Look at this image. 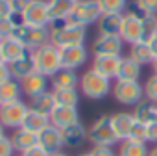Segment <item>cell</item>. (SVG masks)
Here are the masks:
<instances>
[{"label":"cell","mask_w":157,"mask_h":156,"mask_svg":"<svg viewBox=\"0 0 157 156\" xmlns=\"http://www.w3.org/2000/svg\"><path fill=\"white\" fill-rule=\"evenodd\" d=\"M48 28H50V43L56 45L57 48L85 45V39H87L85 26H80L70 21H54L50 23Z\"/></svg>","instance_id":"obj_1"},{"label":"cell","mask_w":157,"mask_h":156,"mask_svg":"<svg viewBox=\"0 0 157 156\" xmlns=\"http://www.w3.org/2000/svg\"><path fill=\"white\" fill-rule=\"evenodd\" d=\"M80 89L91 101H102L113 91V84L109 78L98 74L96 71L89 69L80 76Z\"/></svg>","instance_id":"obj_2"},{"label":"cell","mask_w":157,"mask_h":156,"mask_svg":"<svg viewBox=\"0 0 157 156\" xmlns=\"http://www.w3.org/2000/svg\"><path fill=\"white\" fill-rule=\"evenodd\" d=\"M33 60H35L37 72H41L48 78H52L56 72L61 71V52L52 43H46L41 48H37L33 52Z\"/></svg>","instance_id":"obj_3"},{"label":"cell","mask_w":157,"mask_h":156,"mask_svg":"<svg viewBox=\"0 0 157 156\" xmlns=\"http://www.w3.org/2000/svg\"><path fill=\"white\" fill-rule=\"evenodd\" d=\"M15 39H19L28 50L35 52L43 45L50 43V28H39V26H30V24H21L13 30Z\"/></svg>","instance_id":"obj_4"},{"label":"cell","mask_w":157,"mask_h":156,"mask_svg":"<svg viewBox=\"0 0 157 156\" xmlns=\"http://www.w3.org/2000/svg\"><path fill=\"white\" fill-rule=\"evenodd\" d=\"M89 141L93 145H102V147H115L118 141L113 125H111V115H100L89 128Z\"/></svg>","instance_id":"obj_5"},{"label":"cell","mask_w":157,"mask_h":156,"mask_svg":"<svg viewBox=\"0 0 157 156\" xmlns=\"http://www.w3.org/2000/svg\"><path fill=\"white\" fill-rule=\"evenodd\" d=\"M113 99L124 106H137L144 99V88L140 82H120L115 80L113 84Z\"/></svg>","instance_id":"obj_6"},{"label":"cell","mask_w":157,"mask_h":156,"mask_svg":"<svg viewBox=\"0 0 157 156\" xmlns=\"http://www.w3.org/2000/svg\"><path fill=\"white\" fill-rule=\"evenodd\" d=\"M28 112H30V104L24 102L22 99L15 101V102H10V104H2L0 106V123L6 126V130L8 128L17 130V128L22 126Z\"/></svg>","instance_id":"obj_7"},{"label":"cell","mask_w":157,"mask_h":156,"mask_svg":"<svg viewBox=\"0 0 157 156\" xmlns=\"http://www.w3.org/2000/svg\"><path fill=\"white\" fill-rule=\"evenodd\" d=\"M100 17H102V10L96 0H78L68 21L87 28L91 24H96Z\"/></svg>","instance_id":"obj_8"},{"label":"cell","mask_w":157,"mask_h":156,"mask_svg":"<svg viewBox=\"0 0 157 156\" xmlns=\"http://www.w3.org/2000/svg\"><path fill=\"white\" fill-rule=\"evenodd\" d=\"M22 19H24V24L48 28L52 23L50 11H48V0H32L26 11L22 13Z\"/></svg>","instance_id":"obj_9"},{"label":"cell","mask_w":157,"mask_h":156,"mask_svg":"<svg viewBox=\"0 0 157 156\" xmlns=\"http://www.w3.org/2000/svg\"><path fill=\"white\" fill-rule=\"evenodd\" d=\"M122 48H124V41L118 35L98 34V37L91 45L93 56H122Z\"/></svg>","instance_id":"obj_10"},{"label":"cell","mask_w":157,"mask_h":156,"mask_svg":"<svg viewBox=\"0 0 157 156\" xmlns=\"http://www.w3.org/2000/svg\"><path fill=\"white\" fill-rule=\"evenodd\" d=\"M59 52H61V69L76 71V69L83 67L89 60V50H87L85 45L59 48Z\"/></svg>","instance_id":"obj_11"},{"label":"cell","mask_w":157,"mask_h":156,"mask_svg":"<svg viewBox=\"0 0 157 156\" xmlns=\"http://www.w3.org/2000/svg\"><path fill=\"white\" fill-rule=\"evenodd\" d=\"M120 61H122V56H93L91 69L96 71L98 74L109 78V80H117Z\"/></svg>","instance_id":"obj_12"},{"label":"cell","mask_w":157,"mask_h":156,"mask_svg":"<svg viewBox=\"0 0 157 156\" xmlns=\"http://www.w3.org/2000/svg\"><path fill=\"white\" fill-rule=\"evenodd\" d=\"M61 136H63V145L65 147H82L87 139H89V130L82 125V123H74L70 126L61 128Z\"/></svg>","instance_id":"obj_13"},{"label":"cell","mask_w":157,"mask_h":156,"mask_svg":"<svg viewBox=\"0 0 157 156\" xmlns=\"http://www.w3.org/2000/svg\"><path fill=\"white\" fill-rule=\"evenodd\" d=\"M120 39L128 45H135L142 39V28H140V19L124 13L122 21V30H120Z\"/></svg>","instance_id":"obj_14"},{"label":"cell","mask_w":157,"mask_h":156,"mask_svg":"<svg viewBox=\"0 0 157 156\" xmlns=\"http://www.w3.org/2000/svg\"><path fill=\"white\" fill-rule=\"evenodd\" d=\"M21 84H22V93L26 97L33 99V97L48 91V76H44V74H41V72L35 71L30 76H26Z\"/></svg>","instance_id":"obj_15"},{"label":"cell","mask_w":157,"mask_h":156,"mask_svg":"<svg viewBox=\"0 0 157 156\" xmlns=\"http://www.w3.org/2000/svg\"><path fill=\"white\" fill-rule=\"evenodd\" d=\"M74 123H80V112L78 108H68V106H56V110L50 115V125L56 128H65Z\"/></svg>","instance_id":"obj_16"},{"label":"cell","mask_w":157,"mask_h":156,"mask_svg":"<svg viewBox=\"0 0 157 156\" xmlns=\"http://www.w3.org/2000/svg\"><path fill=\"white\" fill-rule=\"evenodd\" d=\"M39 145L43 149H46L50 154L54 152H59L65 145H63V136H61V130L56 128L54 125L46 126L41 134H39Z\"/></svg>","instance_id":"obj_17"},{"label":"cell","mask_w":157,"mask_h":156,"mask_svg":"<svg viewBox=\"0 0 157 156\" xmlns=\"http://www.w3.org/2000/svg\"><path fill=\"white\" fill-rule=\"evenodd\" d=\"M0 48H2V56H4V61H6L8 65L13 63V61H17V60H21V58L26 56L28 52H32V50H28L19 39H15V37L2 39V41H0Z\"/></svg>","instance_id":"obj_18"},{"label":"cell","mask_w":157,"mask_h":156,"mask_svg":"<svg viewBox=\"0 0 157 156\" xmlns=\"http://www.w3.org/2000/svg\"><path fill=\"white\" fill-rule=\"evenodd\" d=\"M133 123H135V117L129 112H117L111 115V125H113V130H115L118 141H124L129 138Z\"/></svg>","instance_id":"obj_19"},{"label":"cell","mask_w":157,"mask_h":156,"mask_svg":"<svg viewBox=\"0 0 157 156\" xmlns=\"http://www.w3.org/2000/svg\"><path fill=\"white\" fill-rule=\"evenodd\" d=\"M10 138H11V143H13V147H15V150H17L19 154L26 152L28 149H32V147H35V145L39 143V134L30 132V130H26V128H17V130H13V134H11Z\"/></svg>","instance_id":"obj_20"},{"label":"cell","mask_w":157,"mask_h":156,"mask_svg":"<svg viewBox=\"0 0 157 156\" xmlns=\"http://www.w3.org/2000/svg\"><path fill=\"white\" fill-rule=\"evenodd\" d=\"M10 71H11V76L15 78V80L22 82L26 76H30L32 72L37 71L35 67V60H33V52H28L26 56H22L21 60L10 63Z\"/></svg>","instance_id":"obj_21"},{"label":"cell","mask_w":157,"mask_h":156,"mask_svg":"<svg viewBox=\"0 0 157 156\" xmlns=\"http://www.w3.org/2000/svg\"><path fill=\"white\" fill-rule=\"evenodd\" d=\"M122 21H124V13H107L102 15L98 24V34L102 35H118L120 37V30H122Z\"/></svg>","instance_id":"obj_22"},{"label":"cell","mask_w":157,"mask_h":156,"mask_svg":"<svg viewBox=\"0 0 157 156\" xmlns=\"http://www.w3.org/2000/svg\"><path fill=\"white\" fill-rule=\"evenodd\" d=\"M142 65H139L135 60H131L129 56H122L120 67H118V74H117V80L120 82H139V76H140Z\"/></svg>","instance_id":"obj_23"},{"label":"cell","mask_w":157,"mask_h":156,"mask_svg":"<svg viewBox=\"0 0 157 156\" xmlns=\"http://www.w3.org/2000/svg\"><path fill=\"white\" fill-rule=\"evenodd\" d=\"M76 2L78 0H48V11H50L52 23L54 21H68Z\"/></svg>","instance_id":"obj_24"},{"label":"cell","mask_w":157,"mask_h":156,"mask_svg":"<svg viewBox=\"0 0 157 156\" xmlns=\"http://www.w3.org/2000/svg\"><path fill=\"white\" fill-rule=\"evenodd\" d=\"M28 104H30V110H33V112H37V113H43V115H46V117H50L52 112H54L56 106H57L52 91H44V93H41V95L30 99Z\"/></svg>","instance_id":"obj_25"},{"label":"cell","mask_w":157,"mask_h":156,"mask_svg":"<svg viewBox=\"0 0 157 156\" xmlns=\"http://www.w3.org/2000/svg\"><path fill=\"white\" fill-rule=\"evenodd\" d=\"M52 89H67V88H80V76L76 74V71L70 69H61L50 78Z\"/></svg>","instance_id":"obj_26"},{"label":"cell","mask_w":157,"mask_h":156,"mask_svg":"<svg viewBox=\"0 0 157 156\" xmlns=\"http://www.w3.org/2000/svg\"><path fill=\"white\" fill-rule=\"evenodd\" d=\"M133 108H135V110H133L135 121L144 123V125H150V123L157 121V104H153V102L142 99V101H140L137 106H133Z\"/></svg>","instance_id":"obj_27"},{"label":"cell","mask_w":157,"mask_h":156,"mask_svg":"<svg viewBox=\"0 0 157 156\" xmlns=\"http://www.w3.org/2000/svg\"><path fill=\"white\" fill-rule=\"evenodd\" d=\"M22 84L15 78L4 82L0 86V104H10V102H15V101H21L22 97Z\"/></svg>","instance_id":"obj_28"},{"label":"cell","mask_w":157,"mask_h":156,"mask_svg":"<svg viewBox=\"0 0 157 156\" xmlns=\"http://www.w3.org/2000/svg\"><path fill=\"white\" fill-rule=\"evenodd\" d=\"M131 60H135L139 65H151L153 63V54L150 50V45L144 43V41H139L135 45H129V54H128Z\"/></svg>","instance_id":"obj_29"},{"label":"cell","mask_w":157,"mask_h":156,"mask_svg":"<svg viewBox=\"0 0 157 156\" xmlns=\"http://www.w3.org/2000/svg\"><path fill=\"white\" fill-rule=\"evenodd\" d=\"M118 156H150V147L144 141L124 139V141H120Z\"/></svg>","instance_id":"obj_30"},{"label":"cell","mask_w":157,"mask_h":156,"mask_svg":"<svg viewBox=\"0 0 157 156\" xmlns=\"http://www.w3.org/2000/svg\"><path fill=\"white\" fill-rule=\"evenodd\" d=\"M56 104L57 106H68V108H78L80 102V91L78 88H67V89H52Z\"/></svg>","instance_id":"obj_31"},{"label":"cell","mask_w":157,"mask_h":156,"mask_svg":"<svg viewBox=\"0 0 157 156\" xmlns=\"http://www.w3.org/2000/svg\"><path fill=\"white\" fill-rule=\"evenodd\" d=\"M46 126H50V117H46V115H43V113H37V112H33V110H30L21 128H26V130H30V132L41 134Z\"/></svg>","instance_id":"obj_32"},{"label":"cell","mask_w":157,"mask_h":156,"mask_svg":"<svg viewBox=\"0 0 157 156\" xmlns=\"http://www.w3.org/2000/svg\"><path fill=\"white\" fill-rule=\"evenodd\" d=\"M140 28H142V39L144 43H150L157 35V15H144L140 19Z\"/></svg>","instance_id":"obj_33"},{"label":"cell","mask_w":157,"mask_h":156,"mask_svg":"<svg viewBox=\"0 0 157 156\" xmlns=\"http://www.w3.org/2000/svg\"><path fill=\"white\" fill-rule=\"evenodd\" d=\"M100 10H102V15H107V13H126V8H128V0H96Z\"/></svg>","instance_id":"obj_34"},{"label":"cell","mask_w":157,"mask_h":156,"mask_svg":"<svg viewBox=\"0 0 157 156\" xmlns=\"http://www.w3.org/2000/svg\"><path fill=\"white\" fill-rule=\"evenodd\" d=\"M142 88H144V99L157 104V74H151L142 84Z\"/></svg>","instance_id":"obj_35"},{"label":"cell","mask_w":157,"mask_h":156,"mask_svg":"<svg viewBox=\"0 0 157 156\" xmlns=\"http://www.w3.org/2000/svg\"><path fill=\"white\" fill-rule=\"evenodd\" d=\"M146 132H148V125L135 121L133 126H131V132H129V138H128V139H135V141H144V143H148V141H146Z\"/></svg>","instance_id":"obj_36"},{"label":"cell","mask_w":157,"mask_h":156,"mask_svg":"<svg viewBox=\"0 0 157 156\" xmlns=\"http://www.w3.org/2000/svg\"><path fill=\"white\" fill-rule=\"evenodd\" d=\"M13 30H15V23H13L11 15L0 19V41L11 37V35H13Z\"/></svg>","instance_id":"obj_37"},{"label":"cell","mask_w":157,"mask_h":156,"mask_svg":"<svg viewBox=\"0 0 157 156\" xmlns=\"http://www.w3.org/2000/svg\"><path fill=\"white\" fill-rule=\"evenodd\" d=\"M144 15H157V0H133Z\"/></svg>","instance_id":"obj_38"},{"label":"cell","mask_w":157,"mask_h":156,"mask_svg":"<svg viewBox=\"0 0 157 156\" xmlns=\"http://www.w3.org/2000/svg\"><path fill=\"white\" fill-rule=\"evenodd\" d=\"M15 152L17 150H15L10 136H6V138L0 139V156H15Z\"/></svg>","instance_id":"obj_39"},{"label":"cell","mask_w":157,"mask_h":156,"mask_svg":"<svg viewBox=\"0 0 157 156\" xmlns=\"http://www.w3.org/2000/svg\"><path fill=\"white\" fill-rule=\"evenodd\" d=\"M91 156H117L113 147H102V145H93V149L89 150Z\"/></svg>","instance_id":"obj_40"},{"label":"cell","mask_w":157,"mask_h":156,"mask_svg":"<svg viewBox=\"0 0 157 156\" xmlns=\"http://www.w3.org/2000/svg\"><path fill=\"white\" fill-rule=\"evenodd\" d=\"M11 2V10H13V13H24L26 11V8L30 6V2L32 0H10Z\"/></svg>","instance_id":"obj_41"},{"label":"cell","mask_w":157,"mask_h":156,"mask_svg":"<svg viewBox=\"0 0 157 156\" xmlns=\"http://www.w3.org/2000/svg\"><path fill=\"white\" fill-rule=\"evenodd\" d=\"M146 141L157 145V121L148 125V132H146Z\"/></svg>","instance_id":"obj_42"},{"label":"cell","mask_w":157,"mask_h":156,"mask_svg":"<svg viewBox=\"0 0 157 156\" xmlns=\"http://www.w3.org/2000/svg\"><path fill=\"white\" fill-rule=\"evenodd\" d=\"M21 156H50V152H48L46 149H43V147L37 143L35 147H32V149H28L26 152H22Z\"/></svg>","instance_id":"obj_43"},{"label":"cell","mask_w":157,"mask_h":156,"mask_svg":"<svg viewBox=\"0 0 157 156\" xmlns=\"http://www.w3.org/2000/svg\"><path fill=\"white\" fill-rule=\"evenodd\" d=\"M11 71H10V65L8 63H0V86H2L4 82L11 80Z\"/></svg>","instance_id":"obj_44"},{"label":"cell","mask_w":157,"mask_h":156,"mask_svg":"<svg viewBox=\"0 0 157 156\" xmlns=\"http://www.w3.org/2000/svg\"><path fill=\"white\" fill-rule=\"evenodd\" d=\"M13 13V10H11V2L10 0H0V19L2 17H10Z\"/></svg>","instance_id":"obj_45"},{"label":"cell","mask_w":157,"mask_h":156,"mask_svg":"<svg viewBox=\"0 0 157 156\" xmlns=\"http://www.w3.org/2000/svg\"><path fill=\"white\" fill-rule=\"evenodd\" d=\"M150 45V50H151V54H153V58H157V35L148 43Z\"/></svg>","instance_id":"obj_46"},{"label":"cell","mask_w":157,"mask_h":156,"mask_svg":"<svg viewBox=\"0 0 157 156\" xmlns=\"http://www.w3.org/2000/svg\"><path fill=\"white\" fill-rule=\"evenodd\" d=\"M2 138H6V126L0 123V139H2Z\"/></svg>","instance_id":"obj_47"},{"label":"cell","mask_w":157,"mask_h":156,"mask_svg":"<svg viewBox=\"0 0 157 156\" xmlns=\"http://www.w3.org/2000/svg\"><path fill=\"white\" fill-rule=\"evenodd\" d=\"M151 69H153V74H157V58L153 60V63H151Z\"/></svg>","instance_id":"obj_48"},{"label":"cell","mask_w":157,"mask_h":156,"mask_svg":"<svg viewBox=\"0 0 157 156\" xmlns=\"http://www.w3.org/2000/svg\"><path fill=\"white\" fill-rule=\"evenodd\" d=\"M150 156H157V145L150 149Z\"/></svg>","instance_id":"obj_49"},{"label":"cell","mask_w":157,"mask_h":156,"mask_svg":"<svg viewBox=\"0 0 157 156\" xmlns=\"http://www.w3.org/2000/svg\"><path fill=\"white\" fill-rule=\"evenodd\" d=\"M50 156H68V154H65V152L59 150V152H54V154H50Z\"/></svg>","instance_id":"obj_50"},{"label":"cell","mask_w":157,"mask_h":156,"mask_svg":"<svg viewBox=\"0 0 157 156\" xmlns=\"http://www.w3.org/2000/svg\"><path fill=\"white\" fill-rule=\"evenodd\" d=\"M0 63H6L4 61V56H2V48H0Z\"/></svg>","instance_id":"obj_51"},{"label":"cell","mask_w":157,"mask_h":156,"mask_svg":"<svg viewBox=\"0 0 157 156\" xmlns=\"http://www.w3.org/2000/svg\"><path fill=\"white\" fill-rule=\"evenodd\" d=\"M78 156H91L89 152H82V154H78Z\"/></svg>","instance_id":"obj_52"},{"label":"cell","mask_w":157,"mask_h":156,"mask_svg":"<svg viewBox=\"0 0 157 156\" xmlns=\"http://www.w3.org/2000/svg\"><path fill=\"white\" fill-rule=\"evenodd\" d=\"M0 106H2V104H0Z\"/></svg>","instance_id":"obj_53"},{"label":"cell","mask_w":157,"mask_h":156,"mask_svg":"<svg viewBox=\"0 0 157 156\" xmlns=\"http://www.w3.org/2000/svg\"><path fill=\"white\" fill-rule=\"evenodd\" d=\"M19 156H21V154H19Z\"/></svg>","instance_id":"obj_54"}]
</instances>
